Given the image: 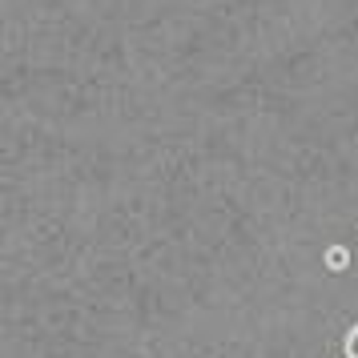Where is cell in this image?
I'll return each mask as SVG.
<instances>
[{
  "instance_id": "cell-1",
  "label": "cell",
  "mask_w": 358,
  "mask_h": 358,
  "mask_svg": "<svg viewBox=\"0 0 358 358\" xmlns=\"http://www.w3.org/2000/svg\"><path fill=\"white\" fill-rule=\"evenodd\" d=\"M350 262H355V254H350L346 245H338V242L322 250V266L330 270V274H342V270H350Z\"/></svg>"
},
{
  "instance_id": "cell-2",
  "label": "cell",
  "mask_w": 358,
  "mask_h": 358,
  "mask_svg": "<svg viewBox=\"0 0 358 358\" xmlns=\"http://www.w3.org/2000/svg\"><path fill=\"white\" fill-rule=\"evenodd\" d=\"M342 355H346V358H358V322L350 326L346 334H342Z\"/></svg>"
}]
</instances>
